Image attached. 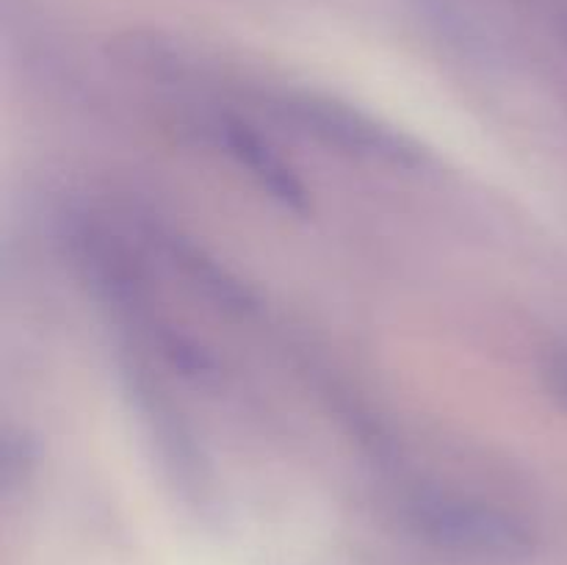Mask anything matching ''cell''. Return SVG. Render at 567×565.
<instances>
[{
    "label": "cell",
    "mask_w": 567,
    "mask_h": 565,
    "mask_svg": "<svg viewBox=\"0 0 567 565\" xmlns=\"http://www.w3.org/2000/svg\"><path fill=\"white\" fill-rule=\"evenodd\" d=\"M402 521L415 541L474 563H520L537 546L535 532L524 518L491 502L454 493H415L404 502Z\"/></svg>",
    "instance_id": "6da1fadb"
},
{
    "label": "cell",
    "mask_w": 567,
    "mask_h": 565,
    "mask_svg": "<svg viewBox=\"0 0 567 565\" xmlns=\"http://www.w3.org/2000/svg\"><path fill=\"white\" fill-rule=\"evenodd\" d=\"M277 109L302 136L349 158L391 166V170L426 166V153L413 138L341 100L324 94H286Z\"/></svg>",
    "instance_id": "7a4b0ae2"
},
{
    "label": "cell",
    "mask_w": 567,
    "mask_h": 565,
    "mask_svg": "<svg viewBox=\"0 0 567 565\" xmlns=\"http://www.w3.org/2000/svg\"><path fill=\"white\" fill-rule=\"evenodd\" d=\"M70 249L81 269L83 280L103 299L133 310L144 299L142 266L120 236L94 222H78L70 230Z\"/></svg>",
    "instance_id": "3957f363"
},
{
    "label": "cell",
    "mask_w": 567,
    "mask_h": 565,
    "mask_svg": "<svg viewBox=\"0 0 567 565\" xmlns=\"http://www.w3.org/2000/svg\"><path fill=\"white\" fill-rule=\"evenodd\" d=\"M219 138L225 144L227 155L241 170H247V175L271 199H277L282 208L293 210V214H305L310 208L305 183L299 181L297 172L286 164V158L258 131H252V127L238 120H225L219 122Z\"/></svg>",
    "instance_id": "277c9868"
},
{
    "label": "cell",
    "mask_w": 567,
    "mask_h": 565,
    "mask_svg": "<svg viewBox=\"0 0 567 565\" xmlns=\"http://www.w3.org/2000/svg\"><path fill=\"white\" fill-rule=\"evenodd\" d=\"M169 258L172 266L214 305L236 314H249L255 308V297L238 277H233L225 266L216 264L214 258L203 253L194 244L169 238Z\"/></svg>",
    "instance_id": "5b68a950"
},
{
    "label": "cell",
    "mask_w": 567,
    "mask_h": 565,
    "mask_svg": "<svg viewBox=\"0 0 567 565\" xmlns=\"http://www.w3.org/2000/svg\"><path fill=\"white\" fill-rule=\"evenodd\" d=\"M540 377L551 402L567 415V338L546 349L540 363Z\"/></svg>",
    "instance_id": "8992f818"
},
{
    "label": "cell",
    "mask_w": 567,
    "mask_h": 565,
    "mask_svg": "<svg viewBox=\"0 0 567 565\" xmlns=\"http://www.w3.org/2000/svg\"><path fill=\"white\" fill-rule=\"evenodd\" d=\"M0 476H3V487L11 491L14 485H20L22 480H28V471L33 465V454L28 441H14V435H6L3 452H0Z\"/></svg>",
    "instance_id": "52a82bcc"
}]
</instances>
